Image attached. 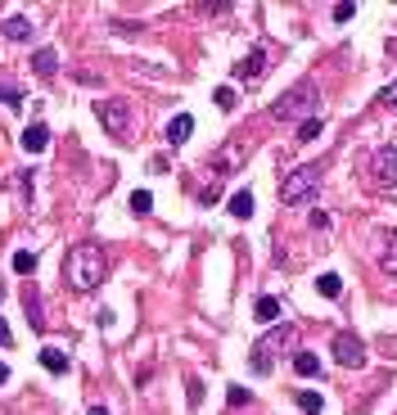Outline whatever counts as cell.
Here are the masks:
<instances>
[{
  "label": "cell",
  "mask_w": 397,
  "mask_h": 415,
  "mask_svg": "<svg viewBox=\"0 0 397 415\" xmlns=\"http://www.w3.org/2000/svg\"><path fill=\"white\" fill-rule=\"evenodd\" d=\"M0 104L18 109V104H23V91H18V86H0Z\"/></svg>",
  "instance_id": "obj_26"
},
{
  "label": "cell",
  "mask_w": 397,
  "mask_h": 415,
  "mask_svg": "<svg viewBox=\"0 0 397 415\" xmlns=\"http://www.w3.org/2000/svg\"><path fill=\"white\" fill-rule=\"evenodd\" d=\"M86 415H109V407H91V411H86Z\"/></svg>",
  "instance_id": "obj_32"
},
{
  "label": "cell",
  "mask_w": 397,
  "mask_h": 415,
  "mask_svg": "<svg viewBox=\"0 0 397 415\" xmlns=\"http://www.w3.org/2000/svg\"><path fill=\"white\" fill-rule=\"evenodd\" d=\"M311 230H329V212H311Z\"/></svg>",
  "instance_id": "obj_29"
},
{
  "label": "cell",
  "mask_w": 397,
  "mask_h": 415,
  "mask_svg": "<svg viewBox=\"0 0 397 415\" xmlns=\"http://www.w3.org/2000/svg\"><path fill=\"white\" fill-rule=\"evenodd\" d=\"M190 136H194V118L190 113H176V118L167 122V144H185Z\"/></svg>",
  "instance_id": "obj_9"
},
{
  "label": "cell",
  "mask_w": 397,
  "mask_h": 415,
  "mask_svg": "<svg viewBox=\"0 0 397 415\" xmlns=\"http://www.w3.org/2000/svg\"><path fill=\"white\" fill-rule=\"evenodd\" d=\"M371 181L380 190H393L397 186V144H384V149L371 153Z\"/></svg>",
  "instance_id": "obj_7"
},
{
  "label": "cell",
  "mask_w": 397,
  "mask_h": 415,
  "mask_svg": "<svg viewBox=\"0 0 397 415\" xmlns=\"http://www.w3.org/2000/svg\"><path fill=\"white\" fill-rule=\"evenodd\" d=\"M375 104H397V82H389L380 95H375Z\"/></svg>",
  "instance_id": "obj_27"
},
{
  "label": "cell",
  "mask_w": 397,
  "mask_h": 415,
  "mask_svg": "<svg viewBox=\"0 0 397 415\" xmlns=\"http://www.w3.org/2000/svg\"><path fill=\"white\" fill-rule=\"evenodd\" d=\"M212 104H217L221 113H231V109H235V86H217V91H212Z\"/></svg>",
  "instance_id": "obj_24"
},
{
  "label": "cell",
  "mask_w": 397,
  "mask_h": 415,
  "mask_svg": "<svg viewBox=\"0 0 397 415\" xmlns=\"http://www.w3.org/2000/svg\"><path fill=\"white\" fill-rule=\"evenodd\" d=\"M198 402H203V384L190 379V407H198Z\"/></svg>",
  "instance_id": "obj_30"
},
{
  "label": "cell",
  "mask_w": 397,
  "mask_h": 415,
  "mask_svg": "<svg viewBox=\"0 0 397 415\" xmlns=\"http://www.w3.org/2000/svg\"><path fill=\"white\" fill-rule=\"evenodd\" d=\"M357 14V5H334V23H348Z\"/></svg>",
  "instance_id": "obj_28"
},
{
  "label": "cell",
  "mask_w": 397,
  "mask_h": 415,
  "mask_svg": "<svg viewBox=\"0 0 397 415\" xmlns=\"http://www.w3.org/2000/svg\"><path fill=\"white\" fill-rule=\"evenodd\" d=\"M316 294L320 298H338V294H343V280H338L334 271H320L316 276Z\"/></svg>",
  "instance_id": "obj_19"
},
{
  "label": "cell",
  "mask_w": 397,
  "mask_h": 415,
  "mask_svg": "<svg viewBox=\"0 0 397 415\" xmlns=\"http://www.w3.org/2000/svg\"><path fill=\"white\" fill-rule=\"evenodd\" d=\"M294 343H298V325H289V321L271 325V330L258 339V347H253V370H258V375H271V356L294 352Z\"/></svg>",
  "instance_id": "obj_4"
},
{
  "label": "cell",
  "mask_w": 397,
  "mask_h": 415,
  "mask_svg": "<svg viewBox=\"0 0 397 415\" xmlns=\"http://www.w3.org/2000/svg\"><path fill=\"white\" fill-rule=\"evenodd\" d=\"M23 312H27V325H32V330H45V321H41V294H36V289H23Z\"/></svg>",
  "instance_id": "obj_13"
},
{
  "label": "cell",
  "mask_w": 397,
  "mask_h": 415,
  "mask_svg": "<svg viewBox=\"0 0 397 415\" xmlns=\"http://www.w3.org/2000/svg\"><path fill=\"white\" fill-rule=\"evenodd\" d=\"M0 347H14V334H9V325L0 321Z\"/></svg>",
  "instance_id": "obj_31"
},
{
  "label": "cell",
  "mask_w": 397,
  "mask_h": 415,
  "mask_svg": "<svg viewBox=\"0 0 397 415\" xmlns=\"http://www.w3.org/2000/svg\"><path fill=\"white\" fill-rule=\"evenodd\" d=\"M14 271L18 276H32L36 271V253H32V248H18V253H14Z\"/></svg>",
  "instance_id": "obj_22"
},
{
  "label": "cell",
  "mask_w": 397,
  "mask_h": 415,
  "mask_svg": "<svg viewBox=\"0 0 397 415\" xmlns=\"http://www.w3.org/2000/svg\"><path fill=\"white\" fill-rule=\"evenodd\" d=\"M104 276H109V257H104L100 244H77V248H68V257H63V280H68V289L91 294V289L104 285Z\"/></svg>",
  "instance_id": "obj_1"
},
{
  "label": "cell",
  "mask_w": 397,
  "mask_h": 415,
  "mask_svg": "<svg viewBox=\"0 0 397 415\" xmlns=\"http://www.w3.org/2000/svg\"><path fill=\"white\" fill-rule=\"evenodd\" d=\"M131 212H136V217H149V212H154V195H149V190H131Z\"/></svg>",
  "instance_id": "obj_21"
},
{
  "label": "cell",
  "mask_w": 397,
  "mask_h": 415,
  "mask_svg": "<svg viewBox=\"0 0 397 415\" xmlns=\"http://www.w3.org/2000/svg\"><path fill=\"white\" fill-rule=\"evenodd\" d=\"M41 365L50 375H63L68 370V352H63V347H41Z\"/></svg>",
  "instance_id": "obj_14"
},
{
  "label": "cell",
  "mask_w": 397,
  "mask_h": 415,
  "mask_svg": "<svg viewBox=\"0 0 397 415\" xmlns=\"http://www.w3.org/2000/svg\"><path fill=\"white\" fill-rule=\"evenodd\" d=\"M32 73L36 77H54V73H59V54H54L50 45H41V50L32 54Z\"/></svg>",
  "instance_id": "obj_11"
},
{
  "label": "cell",
  "mask_w": 397,
  "mask_h": 415,
  "mask_svg": "<svg viewBox=\"0 0 397 415\" xmlns=\"http://www.w3.org/2000/svg\"><path fill=\"white\" fill-rule=\"evenodd\" d=\"M329 356H334L338 365H348V370H357V365H366V343L357 339L352 330H338L334 339H329Z\"/></svg>",
  "instance_id": "obj_6"
},
{
  "label": "cell",
  "mask_w": 397,
  "mask_h": 415,
  "mask_svg": "<svg viewBox=\"0 0 397 415\" xmlns=\"http://www.w3.org/2000/svg\"><path fill=\"white\" fill-rule=\"evenodd\" d=\"M18 144H23L27 153H41L45 144H50V127H45V122H32V127L23 131V140H18Z\"/></svg>",
  "instance_id": "obj_10"
},
{
  "label": "cell",
  "mask_w": 397,
  "mask_h": 415,
  "mask_svg": "<svg viewBox=\"0 0 397 415\" xmlns=\"http://www.w3.org/2000/svg\"><path fill=\"white\" fill-rule=\"evenodd\" d=\"M5 379H9V365H5V361H0V384H5Z\"/></svg>",
  "instance_id": "obj_33"
},
{
  "label": "cell",
  "mask_w": 397,
  "mask_h": 415,
  "mask_svg": "<svg viewBox=\"0 0 397 415\" xmlns=\"http://www.w3.org/2000/svg\"><path fill=\"white\" fill-rule=\"evenodd\" d=\"M294 402H298L302 415H320V411H325V398H320V393H311V388H302Z\"/></svg>",
  "instance_id": "obj_20"
},
{
  "label": "cell",
  "mask_w": 397,
  "mask_h": 415,
  "mask_svg": "<svg viewBox=\"0 0 397 415\" xmlns=\"http://www.w3.org/2000/svg\"><path fill=\"white\" fill-rule=\"evenodd\" d=\"M320 127H325V122H320V113H316V118H307V122H298V144L316 140V136H320Z\"/></svg>",
  "instance_id": "obj_23"
},
{
  "label": "cell",
  "mask_w": 397,
  "mask_h": 415,
  "mask_svg": "<svg viewBox=\"0 0 397 415\" xmlns=\"http://www.w3.org/2000/svg\"><path fill=\"white\" fill-rule=\"evenodd\" d=\"M380 266L389 276H397V230H389V235H384V248H380Z\"/></svg>",
  "instance_id": "obj_16"
},
{
  "label": "cell",
  "mask_w": 397,
  "mask_h": 415,
  "mask_svg": "<svg viewBox=\"0 0 397 415\" xmlns=\"http://www.w3.org/2000/svg\"><path fill=\"white\" fill-rule=\"evenodd\" d=\"M0 32H5V41H27V36H32V23H27V18H5V27H0Z\"/></svg>",
  "instance_id": "obj_18"
},
{
  "label": "cell",
  "mask_w": 397,
  "mask_h": 415,
  "mask_svg": "<svg viewBox=\"0 0 397 415\" xmlns=\"http://www.w3.org/2000/svg\"><path fill=\"white\" fill-rule=\"evenodd\" d=\"M0 298H5V289H0Z\"/></svg>",
  "instance_id": "obj_34"
},
{
  "label": "cell",
  "mask_w": 397,
  "mask_h": 415,
  "mask_svg": "<svg viewBox=\"0 0 397 415\" xmlns=\"http://www.w3.org/2000/svg\"><path fill=\"white\" fill-rule=\"evenodd\" d=\"M316 109H320V86L316 82H298L271 104V118L276 122H307V118H316Z\"/></svg>",
  "instance_id": "obj_2"
},
{
  "label": "cell",
  "mask_w": 397,
  "mask_h": 415,
  "mask_svg": "<svg viewBox=\"0 0 397 415\" xmlns=\"http://www.w3.org/2000/svg\"><path fill=\"white\" fill-rule=\"evenodd\" d=\"M226 212H231L235 221H249L253 217V190H235L231 204H226Z\"/></svg>",
  "instance_id": "obj_12"
},
{
  "label": "cell",
  "mask_w": 397,
  "mask_h": 415,
  "mask_svg": "<svg viewBox=\"0 0 397 415\" xmlns=\"http://www.w3.org/2000/svg\"><path fill=\"white\" fill-rule=\"evenodd\" d=\"M294 375H302V379H316V375H320V356H316V352H298V356H294Z\"/></svg>",
  "instance_id": "obj_17"
},
{
  "label": "cell",
  "mask_w": 397,
  "mask_h": 415,
  "mask_svg": "<svg viewBox=\"0 0 397 415\" xmlns=\"http://www.w3.org/2000/svg\"><path fill=\"white\" fill-rule=\"evenodd\" d=\"M253 316H258V321H267V325H276V316H280V298L262 294L258 303H253Z\"/></svg>",
  "instance_id": "obj_15"
},
{
  "label": "cell",
  "mask_w": 397,
  "mask_h": 415,
  "mask_svg": "<svg viewBox=\"0 0 397 415\" xmlns=\"http://www.w3.org/2000/svg\"><path fill=\"white\" fill-rule=\"evenodd\" d=\"M95 118H100V127L109 131L113 140H127L131 127H136V113H131L127 100H100L95 104Z\"/></svg>",
  "instance_id": "obj_5"
},
{
  "label": "cell",
  "mask_w": 397,
  "mask_h": 415,
  "mask_svg": "<svg viewBox=\"0 0 397 415\" xmlns=\"http://www.w3.org/2000/svg\"><path fill=\"white\" fill-rule=\"evenodd\" d=\"M320 181H325V163H302V167H294L280 181V199H285L289 208L311 204V199L320 195Z\"/></svg>",
  "instance_id": "obj_3"
},
{
  "label": "cell",
  "mask_w": 397,
  "mask_h": 415,
  "mask_svg": "<svg viewBox=\"0 0 397 415\" xmlns=\"http://www.w3.org/2000/svg\"><path fill=\"white\" fill-rule=\"evenodd\" d=\"M262 73H267V50H253L249 59H240V68H235V82H262Z\"/></svg>",
  "instance_id": "obj_8"
},
{
  "label": "cell",
  "mask_w": 397,
  "mask_h": 415,
  "mask_svg": "<svg viewBox=\"0 0 397 415\" xmlns=\"http://www.w3.org/2000/svg\"><path fill=\"white\" fill-rule=\"evenodd\" d=\"M226 402H231V407H249V402H253V393L244 388V384H231V388H226Z\"/></svg>",
  "instance_id": "obj_25"
}]
</instances>
